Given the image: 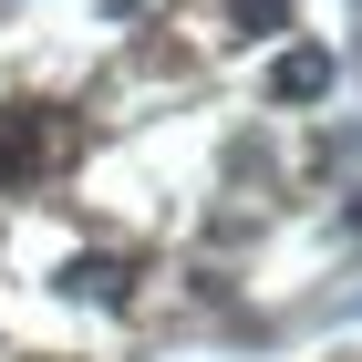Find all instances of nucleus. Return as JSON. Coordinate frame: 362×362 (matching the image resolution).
I'll return each instance as SVG.
<instances>
[{
    "label": "nucleus",
    "mask_w": 362,
    "mask_h": 362,
    "mask_svg": "<svg viewBox=\"0 0 362 362\" xmlns=\"http://www.w3.org/2000/svg\"><path fill=\"white\" fill-rule=\"evenodd\" d=\"M269 93L279 104H321V93H332V52H279L269 62Z\"/></svg>",
    "instance_id": "nucleus-2"
},
{
    "label": "nucleus",
    "mask_w": 362,
    "mask_h": 362,
    "mask_svg": "<svg viewBox=\"0 0 362 362\" xmlns=\"http://www.w3.org/2000/svg\"><path fill=\"white\" fill-rule=\"evenodd\" d=\"M62 290H73V300H124V269H114V259H73Z\"/></svg>",
    "instance_id": "nucleus-3"
},
{
    "label": "nucleus",
    "mask_w": 362,
    "mask_h": 362,
    "mask_svg": "<svg viewBox=\"0 0 362 362\" xmlns=\"http://www.w3.org/2000/svg\"><path fill=\"white\" fill-rule=\"evenodd\" d=\"M52 156H62L52 114H0V176H42Z\"/></svg>",
    "instance_id": "nucleus-1"
}]
</instances>
